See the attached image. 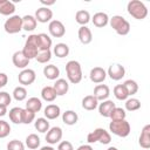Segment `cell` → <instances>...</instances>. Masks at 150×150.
<instances>
[{"mask_svg": "<svg viewBox=\"0 0 150 150\" xmlns=\"http://www.w3.org/2000/svg\"><path fill=\"white\" fill-rule=\"evenodd\" d=\"M39 36V50H50L52 47V39L46 33L38 34Z\"/></svg>", "mask_w": 150, "mask_h": 150, "instance_id": "obj_25", "label": "cell"}, {"mask_svg": "<svg viewBox=\"0 0 150 150\" xmlns=\"http://www.w3.org/2000/svg\"><path fill=\"white\" fill-rule=\"evenodd\" d=\"M66 73L68 81L73 84H77L82 80V68L79 61L70 60L66 64Z\"/></svg>", "mask_w": 150, "mask_h": 150, "instance_id": "obj_1", "label": "cell"}, {"mask_svg": "<svg viewBox=\"0 0 150 150\" xmlns=\"http://www.w3.org/2000/svg\"><path fill=\"white\" fill-rule=\"evenodd\" d=\"M77 120H79V115L74 110H66L62 114V121L67 125H74V124H76L77 123Z\"/></svg>", "mask_w": 150, "mask_h": 150, "instance_id": "obj_28", "label": "cell"}, {"mask_svg": "<svg viewBox=\"0 0 150 150\" xmlns=\"http://www.w3.org/2000/svg\"><path fill=\"white\" fill-rule=\"evenodd\" d=\"M34 120H35V112H33V111H30V110L25 108L23 112H22V123L23 124H29Z\"/></svg>", "mask_w": 150, "mask_h": 150, "instance_id": "obj_41", "label": "cell"}, {"mask_svg": "<svg viewBox=\"0 0 150 150\" xmlns=\"http://www.w3.org/2000/svg\"><path fill=\"white\" fill-rule=\"evenodd\" d=\"M97 107H98V112H100L101 116H103V117H110V114H111L112 109L116 105H115V103L111 100H105V101H102Z\"/></svg>", "mask_w": 150, "mask_h": 150, "instance_id": "obj_17", "label": "cell"}, {"mask_svg": "<svg viewBox=\"0 0 150 150\" xmlns=\"http://www.w3.org/2000/svg\"><path fill=\"white\" fill-rule=\"evenodd\" d=\"M8 82V77L5 73H0V89L4 88Z\"/></svg>", "mask_w": 150, "mask_h": 150, "instance_id": "obj_46", "label": "cell"}, {"mask_svg": "<svg viewBox=\"0 0 150 150\" xmlns=\"http://www.w3.org/2000/svg\"><path fill=\"white\" fill-rule=\"evenodd\" d=\"M7 150H25V144L19 139H12L7 144Z\"/></svg>", "mask_w": 150, "mask_h": 150, "instance_id": "obj_42", "label": "cell"}, {"mask_svg": "<svg viewBox=\"0 0 150 150\" xmlns=\"http://www.w3.org/2000/svg\"><path fill=\"white\" fill-rule=\"evenodd\" d=\"M53 52H54V54H55L57 57L62 59V57L68 56V54H69V47H68L67 43L60 42V43H56V45L54 46Z\"/></svg>", "mask_w": 150, "mask_h": 150, "instance_id": "obj_31", "label": "cell"}, {"mask_svg": "<svg viewBox=\"0 0 150 150\" xmlns=\"http://www.w3.org/2000/svg\"><path fill=\"white\" fill-rule=\"evenodd\" d=\"M75 21L81 25V26H86L89 21H90V14L88 11H84V9H80L76 12L75 14Z\"/></svg>", "mask_w": 150, "mask_h": 150, "instance_id": "obj_32", "label": "cell"}, {"mask_svg": "<svg viewBox=\"0 0 150 150\" xmlns=\"http://www.w3.org/2000/svg\"><path fill=\"white\" fill-rule=\"evenodd\" d=\"M9 132H11V125L6 121L0 120V138L7 137Z\"/></svg>", "mask_w": 150, "mask_h": 150, "instance_id": "obj_43", "label": "cell"}, {"mask_svg": "<svg viewBox=\"0 0 150 150\" xmlns=\"http://www.w3.org/2000/svg\"><path fill=\"white\" fill-rule=\"evenodd\" d=\"M36 79V75H35V71L33 69H29V68H26V69H22L20 73H19V76H18V80L20 82V84L23 86H29L32 84Z\"/></svg>", "mask_w": 150, "mask_h": 150, "instance_id": "obj_9", "label": "cell"}, {"mask_svg": "<svg viewBox=\"0 0 150 150\" xmlns=\"http://www.w3.org/2000/svg\"><path fill=\"white\" fill-rule=\"evenodd\" d=\"M42 108V102L38 97H30L26 102V109L33 111V112H39Z\"/></svg>", "mask_w": 150, "mask_h": 150, "instance_id": "obj_30", "label": "cell"}, {"mask_svg": "<svg viewBox=\"0 0 150 150\" xmlns=\"http://www.w3.org/2000/svg\"><path fill=\"white\" fill-rule=\"evenodd\" d=\"M12 61H13V64L16 67V68H20V69H26L29 61L22 53V50H18L13 54L12 56Z\"/></svg>", "mask_w": 150, "mask_h": 150, "instance_id": "obj_15", "label": "cell"}, {"mask_svg": "<svg viewBox=\"0 0 150 150\" xmlns=\"http://www.w3.org/2000/svg\"><path fill=\"white\" fill-rule=\"evenodd\" d=\"M22 112L23 109L20 107H14L9 110V120L11 122L15 123V124H21L22 123Z\"/></svg>", "mask_w": 150, "mask_h": 150, "instance_id": "obj_27", "label": "cell"}, {"mask_svg": "<svg viewBox=\"0 0 150 150\" xmlns=\"http://www.w3.org/2000/svg\"><path fill=\"white\" fill-rule=\"evenodd\" d=\"M98 105V101L93 95H87L82 100V108L86 110H95Z\"/></svg>", "mask_w": 150, "mask_h": 150, "instance_id": "obj_26", "label": "cell"}, {"mask_svg": "<svg viewBox=\"0 0 150 150\" xmlns=\"http://www.w3.org/2000/svg\"><path fill=\"white\" fill-rule=\"evenodd\" d=\"M109 23L118 35H127L130 32L129 21L121 15H114L111 19H109Z\"/></svg>", "mask_w": 150, "mask_h": 150, "instance_id": "obj_4", "label": "cell"}, {"mask_svg": "<svg viewBox=\"0 0 150 150\" xmlns=\"http://www.w3.org/2000/svg\"><path fill=\"white\" fill-rule=\"evenodd\" d=\"M22 53L28 60L36 57V55L39 53V36H38V34H30L27 38L25 46L22 48Z\"/></svg>", "mask_w": 150, "mask_h": 150, "instance_id": "obj_3", "label": "cell"}, {"mask_svg": "<svg viewBox=\"0 0 150 150\" xmlns=\"http://www.w3.org/2000/svg\"><path fill=\"white\" fill-rule=\"evenodd\" d=\"M48 30L53 38H62L66 34L64 25L59 20H52L48 25Z\"/></svg>", "mask_w": 150, "mask_h": 150, "instance_id": "obj_8", "label": "cell"}, {"mask_svg": "<svg viewBox=\"0 0 150 150\" xmlns=\"http://www.w3.org/2000/svg\"><path fill=\"white\" fill-rule=\"evenodd\" d=\"M62 129L60 127H53L49 128V130L46 134V141L49 144H56L62 138Z\"/></svg>", "mask_w": 150, "mask_h": 150, "instance_id": "obj_12", "label": "cell"}, {"mask_svg": "<svg viewBox=\"0 0 150 150\" xmlns=\"http://www.w3.org/2000/svg\"><path fill=\"white\" fill-rule=\"evenodd\" d=\"M13 97L16 101H23L27 97V90H26V88L22 87V86L15 87L14 90H13Z\"/></svg>", "mask_w": 150, "mask_h": 150, "instance_id": "obj_39", "label": "cell"}, {"mask_svg": "<svg viewBox=\"0 0 150 150\" xmlns=\"http://www.w3.org/2000/svg\"><path fill=\"white\" fill-rule=\"evenodd\" d=\"M109 130L118 137H127L131 131V127L127 120L111 121L109 123Z\"/></svg>", "mask_w": 150, "mask_h": 150, "instance_id": "obj_5", "label": "cell"}, {"mask_svg": "<svg viewBox=\"0 0 150 150\" xmlns=\"http://www.w3.org/2000/svg\"><path fill=\"white\" fill-rule=\"evenodd\" d=\"M77 35H79V40H80V42L82 45H89L91 42V40H93L91 30L87 26H81L79 28Z\"/></svg>", "mask_w": 150, "mask_h": 150, "instance_id": "obj_19", "label": "cell"}, {"mask_svg": "<svg viewBox=\"0 0 150 150\" xmlns=\"http://www.w3.org/2000/svg\"><path fill=\"white\" fill-rule=\"evenodd\" d=\"M52 18H53V12L48 7H40L35 11V19L38 22L47 23L52 21Z\"/></svg>", "mask_w": 150, "mask_h": 150, "instance_id": "obj_11", "label": "cell"}, {"mask_svg": "<svg viewBox=\"0 0 150 150\" xmlns=\"http://www.w3.org/2000/svg\"><path fill=\"white\" fill-rule=\"evenodd\" d=\"M57 150H74V148L69 141H63V142H60Z\"/></svg>", "mask_w": 150, "mask_h": 150, "instance_id": "obj_45", "label": "cell"}, {"mask_svg": "<svg viewBox=\"0 0 150 150\" xmlns=\"http://www.w3.org/2000/svg\"><path fill=\"white\" fill-rule=\"evenodd\" d=\"M141 108V102L139 100L131 97V98H127L125 100V109L128 111H136Z\"/></svg>", "mask_w": 150, "mask_h": 150, "instance_id": "obj_37", "label": "cell"}, {"mask_svg": "<svg viewBox=\"0 0 150 150\" xmlns=\"http://www.w3.org/2000/svg\"><path fill=\"white\" fill-rule=\"evenodd\" d=\"M76 150H94V149H93V146L90 144H82Z\"/></svg>", "mask_w": 150, "mask_h": 150, "instance_id": "obj_47", "label": "cell"}, {"mask_svg": "<svg viewBox=\"0 0 150 150\" xmlns=\"http://www.w3.org/2000/svg\"><path fill=\"white\" fill-rule=\"evenodd\" d=\"M112 93H114L115 97H116L117 100H120V101H125V100L129 97L128 91H127V89H125V87H124L123 84H117V86H115Z\"/></svg>", "mask_w": 150, "mask_h": 150, "instance_id": "obj_33", "label": "cell"}, {"mask_svg": "<svg viewBox=\"0 0 150 150\" xmlns=\"http://www.w3.org/2000/svg\"><path fill=\"white\" fill-rule=\"evenodd\" d=\"M40 150H55L53 146H49V145H46V146H42Z\"/></svg>", "mask_w": 150, "mask_h": 150, "instance_id": "obj_50", "label": "cell"}, {"mask_svg": "<svg viewBox=\"0 0 150 150\" xmlns=\"http://www.w3.org/2000/svg\"><path fill=\"white\" fill-rule=\"evenodd\" d=\"M53 88H54V90H55V93H56L57 96H63V95H66L68 93L69 84H68V82L64 79H57L55 81Z\"/></svg>", "mask_w": 150, "mask_h": 150, "instance_id": "obj_20", "label": "cell"}, {"mask_svg": "<svg viewBox=\"0 0 150 150\" xmlns=\"http://www.w3.org/2000/svg\"><path fill=\"white\" fill-rule=\"evenodd\" d=\"M11 101H12V97L7 91H0V104L1 105L7 107L9 105Z\"/></svg>", "mask_w": 150, "mask_h": 150, "instance_id": "obj_44", "label": "cell"}, {"mask_svg": "<svg viewBox=\"0 0 150 150\" xmlns=\"http://www.w3.org/2000/svg\"><path fill=\"white\" fill-rule=\"evenodd\" d=\"M34 127H35V129H36L39 132H47V131L49 130V128H50L48 120L45 118V117H39V118H36L35 122H34Z\"/></svg>", "mask_w": 150, "mask_h": 150, "instance_id": "obj_34", "label": "cell"}, {"mask_svg": "<svg viewBox=\"0 0 150 150\" xmlns=\"http://www.w3.org/2000/svg\"><path fill=\"white\" fill-rule=\"evenodd\" d=\"M95 27L97 28H103L105 27L108 23H109V16L107 13H103V12H97L94 14L93 19H91Z\"/></svg>", "mask_w": 150, "mask_h": 150, "instance_id": "obj_18", "label": "cell"}, {"mask_svg": "<svg viewBox=\"0 0 150 150\" xmlns=\"http://www.w3.org/2000/svg\"><path fill=\"white\" fill-rule=\"evenodd\" d=\"M123 86L125 87V89H127L129 96L135 95V94L138 91V84H137V82L134 81V80H127V81H124Z\"/></svg>", "mask_w": 150, "mask_h": 150, "instance_id": "obj_38", "label": "cell"}, {"mask_svg": "<svg viewBox=\"0 0 150 150\" xmlns=\"http://www.w3.org/2000/svg\"><path fill=\"white\" fill-rule=\"evenodd\" d=\"M56 96H57V95H56L54 88L50 87V86H46V87H43L42 90H41V97H42V100H45L46 102H53V101L56 98Z\"/></svg>", "mask_w": 150, "mask_h": 150, "instance_id": "obj_29", "label": "cell"}, {"mask_svg": "<svg viewBox=\"0 0 150 150\" xmlns=\"http://www.w3.org/2000/svg\"><path fill=\"white\" fill-rule=\"evenodd\" d=\"M43 114H45V116H46L47 120H55V118H57V117L60 116L61 109H60V107L56 105V104H48V105L45 108Z\"/></svg>", "mask_w": 150, "mask_h": 150, "instance_id": "obj_22", "label": "cell"}, {"mask_svg": "<svg viewBox=\"0 0 150 150\" xmlns=\"http://www.w3.org/2000/svg\"><path fill=\"white\" fill-rule=\"evenodd\" d=\"M107 150H118V149H117L116 146H109V148H108Z\"/></svg>", "mask_w": 150, "mask_h": 150, "instance_id": "obj_51", "label": "cell"}, {"mask_svg": "<svg viewBox=\"0 0 150 150\" xmlns=\"http://www.w3.org/2000/svg\"><path fill=\"white\" fill-rule=\"evenodd\" d=\"M38 21L35 19V16L33 15H25L22 16V29H25L26 32H32L36 28Z\"/></svg>", "mask_w": 150, "mask_h": 150, "instance_id": "obj_24", "label": "cell"}, {"mask_svg": "<svg viewBox=\"0 0 150 150\" xmlns=\"http://www.w3.org/2000/svg\"><path fill=\"white\" fill-rule=\"evenodd\" d=\"M5 32L8 34H16L22 29V18L19 15L9 16L4 23Z\"/></svg>", "mask_w": 150, "mask_h": 150, "instance_id": "obj_7", "label": "cell"}, {"mask_svg": "<svg viewBox=\"0 0 150 150\" xmlns=\"http://www.w3.org/2000/svg\"><path fill=\"white\" fill-rule=\"evenodd\" d=\"M110 95V89L107 84H97L95 88H94V94L93 96L97 100V101H105L108 100Z\"/></svg>", "mask_w": 150, "mask_h": 150, "instance_id": "obj_14", "label": "cell"}, {"mask_svg": "<svg viewBox=\"0 0 150 150\" xmlns=\"http://www.w3.org/2000/svg\"><path fill=\"white\" fill-rule=\"evenodd\" d=\"M15 12V5L13 1L9 0H0V14L1 15H9L12 16Z\"/></svg>", "mask_w": 150, "mask_h": 150, "instance_id": "obj_21", "label": "cell"}, {"mask_svg": "<svg viewBox=\"0 0 150 150\" xmlns=\"http://www.w3.org/2000/svg\"><path fill=\"white\" fill-rule=\"evenodd\" d=\"M107 77V71L102 67H94L89 73V79L94 83H102Z\"/></svg>", "mask_w": 150, "mask_h": 150, "instance_id": "obj_13", "label": "cell"}, {"mask_svg": "<svg viewBox=\"0 0 150 150\" xmlns=\"http://www.w3.org/2000/svg\"><path fill=\"white\" fill-rule=\"evenodd\" d=\"M6 112H7V107H5V105H1V104H0V117L5 116V115H6Z\"/></svg>", "mask_w": 150, "mask_h": 150, "instance_id": "obj_49", "label": "cell"}, {"mask_svg": "<svg viewBox=\"0 0 150 150\" xmlns=\"http://www.w3.org/2000/svg\"><path fill=\"white\" fill-rule=\"evenodd\" d=\"M87 141H88L89 144L96 143V142H100L102 144H109L111 142V136H110V134L105 129H103V128H96L94 131H91V132L88 134Z\"/></svg>", "mask_w": 150, "mask_h": 150, "instance_id": "obj_6", "label": "cell"}, {"mask_svg": "<svg viewBox=\"0 0 150 150\" xmlns=\"http://www.w3.org/2000/svg\"><path fill=\"white\" fill-rule=\"evenodd\" d=\"M26 146L28 149H38L40 146V137L36 134H29L26 137Z\"/></svg>", "mask_w": 150, "mask_h": 150, "instance_id": "obj_35", "label": "cell"}, {"mask_svg": "<svg viewBox=\"0 0 150 150\" xmlns=\"http://www.w3.org/2000/svg\"><path fill=\"white\" fill-rule=\"evenodd\" d=\"M138 144L143 149H149L150 148V124H146L143 127L139 138H138Z\"/></svg>", "mask_w": 150, "mask_h": 150, "instance_id": "obj_16", "label": "cell"}, {"mask_svg": "<svg viewBox=\"0 0 150 150\" xmlns=\"http://www.w3.org/2000/svg\"><path fill=\"white\" fill-rule=\"evenodd\" d=\"M127 11L128 13L135 18L136 20H143L148 15V8L144 5V2L139 0H131L127 5Z\"/></svg>", "mask_w": 150, "mask_h": 150, "instance_id": "obj_2", "label": "cell"}, {"mask_svg": "<svg viewBox=\"0 0 150 150\" xmlns=\"http://www.w3.org/2000/svg\"><path fill=\"white\" fill-rule=\"evenodd\" d=\"M43 75L48 80H56L60 76V69L55 64H47L43 68Z\"/></svg>", "mask_w": 150, "mask_h": 150, "instance_id": "obj_23", "label": "cell"}, {"mask_svg": "<svg viewBox=\"0 0 150 150\" xmlns=\"http://www.w3.org/2000/svg\"><path fill=\"white\" fill-rule=\"evenodd\" d=\"M52 59V52L50 50H39L35 60L39 63H47Z\"/></svg>", "mask_w": 150, "mask_h": 150, "instance_id": "obj_40", "label": "cell"}, {"mask_svg": "<svg viewBox=\"0 0 150 150\" xmlns=\"http://www.w3.org/2000/svg\"><path fill=\"white\" fill-rule=\"evenodd\" d=\"M127 117V112L124 109L120 108V107H115L110 114V118L111 121H120V120H125Z\"/></svg>", "mask_w": 150, "mask_h": 150, "instance_id": "obj_36", "label": "cell"}, {"mask_svg": "<svg viewBox=\"0 0 150 150\" xmlns=\"http://www.w3.org/2000/svg\"><path fill=\"white\" fill-rule=\"evenodd\" d=\"M107 75H109V77L111 80L118 81L122 77H124V75H125V68L122 64H120V63H114V64H111L108 68Z\"/></svg>", "mask_w": 150, "mask_h": 150, "instance_id": "obj_10", "label": "cell"}, {"mask_svg": "<svg viewBox=\"0 0 150 150\" xmlns=\"http://www.w3.org/2000/svg\"><path fill=\"white\" fill-rule=\"evenodd\" d=\"M40 2L43 5V7H48V6H52L55 4L54 0H50V1H46V0H40Z\"/></svg>", "mask_w": 150, "mask_h": 150, "instance_id": "obj_48", "label": "cell"}]
</instances>
